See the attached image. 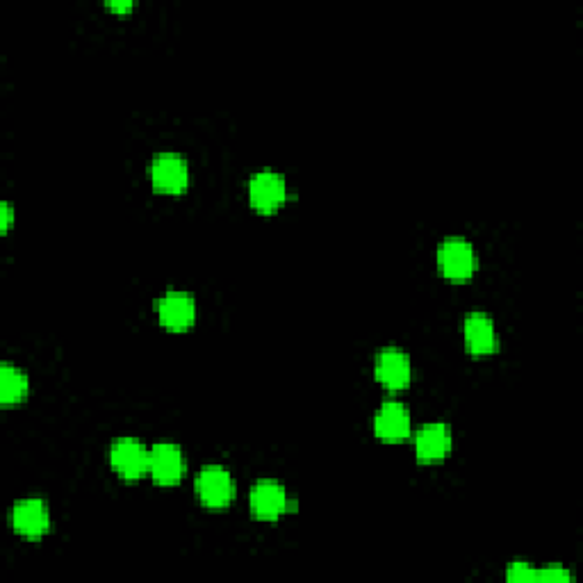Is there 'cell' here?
<instances>
[{
    "label": "cell",
    "instance_id": "cell-1",
    "mask_svg": "<svg viewBox=\"0 0 583 583\" xmlns=\"http://www.w3.org/2000/svg\"><path fill=\"white\" fill-rule=\"evenodd\" d=\"M196 497L208 508H226L235 497V483L226 467L208 465L196 476Z\"/></svg>",
    "mask_w": 583,
    "mask_h": 583
},
{
    "label": "cell",
    "instance_id": "cell-2",
    "mask_svg": "<svg viewBox=\"0 0 583 583\" xmlns=\"http://www.w3.org/2000/svg\"><path fill=\"white\" fill-rule=\"evenodd\" d=\"M438 262L451 281H467L476 269V251L463 237H449L438 249Z\"/></svg>",
    "mask_w": 583,
    "mask_h": 583
},
{
    "label": "cell",
    "instance_id": "cell-3",
    "mask_svg": "<svg viewBox=\"0 0 583 583\" xmlns=\"http://www.w3.org/2000/svg\"><path fill=\"white\" fill-rule=\"evenodd\" d=\"M110 463L123 479H139L149 472L151 449L135 438H121L110 449Z\"/></svg>",
    "mask_w": 583,
    "mask_h": 583
},
{
    "label": "cell",
    "instance_id": "cell-4",
    "mask_svg": "<svg viewBox=\"0 0 583 583\" xmlns=\"http://www.w3.org/2000/svg\"><path fill=\"white\" fill-rule=\"evenodd\" d=\"M249 199L262 215H272L287 199L285 178L276 171H258L249 183Z\"/></svg>",
    "mask_w": 583,
    "mask_h": 583
},
{
    "label": "cell",
    "instance_id": "cell-5",
    "mask_svg": "<svg viewBox=\"0 0 583 583\" xmlns=\"http://www.w3.org/2000/svg\"><path fill=\"white\" fill-rule=\"evenodd\" d=\"M151 183L162 194H180L190 183L185 158L176 153H160L151 164Z\"/></svg>",
    "mask_w": 583,
    "mask_h": 583
},
{
    "label": "cell",
    "instance_id": "cell-6",
    "mask_svg": "<svg viewBox=\"0 0 583 583\" xmlns=\"http://www.w3.org/2000/svg\"><path fill=\"white\" fill-rule=\"evenodd\" d=\"M149 474L160 486H176L185 474V456L178 445L171 442H160L151 449Z\"/></svg>",
    "mask_w": 583,
    "mask_h": 583
},
{
    "label": "cell",
    "instance_id": "cell-7",
    "mask_svg": "<svg viewBox=\"0 0 583 583\" xmlns=\"http://www.w3.org/2000/svg\"><path fill=\"white\" fill-rule=\"evenodd\" d=\"M376 381L383 383L390 390H404L408 388L410 379H413V367H410V358L399 349H385L376 356L374 365Z\"/></svg>",
    "mask_w": 583,
    "mask_h": 583
},
{
    "label": "cell",
    "instance_id": "cell-8",
    "mask_svg": "<svg viewBox=\"0 0 583 583\" xmlns=\"http://www.w3.org/2000/svg\"><path fill=\"white\" fill-rule=\"evenodd\" d=\"M158 315L169 331H187L196 322V301L187 292H169L158 301Z\"/></svg>",
    "mask_w": 583,
    "mask_h": 583
},
{
    "label": "cell",
    "instance_id": "cell-9",
    "mask_svg": "<svg viewBox=\"0 0 583 583\" xmlns=\"http://www.w3.org/2000/svg\"><path fill=\"white\" fill-rule=\"evenodd\" d=\"M251 511L258 520H278L287 511V492L278 481L262 479L251 488Z\"/></svg>",
    "mask_w": 583,
    "mask_h": 583
},
{
    "label": "cell",
    "instance_id": "cell-10",
    "mask_svg": "<svg viewBox=\"0 0 583 583\" xmlns=\"http://www.w3.org/2000/svg\"><path fill=\"white\" fill-rule=\"evenodd\" d=\"M451 445H454V435H451L449 426L442 422L424 424L415 438V451L422 463L442 461L451 451Z\"/></svg>",
    "mask_w": 583,
    "mask_h": 583
},
{
    "label": "cell",
    "instance_id": "cell-11",
    "mask_svg": "<svg viewBox=\"0 0 583 583\" xmlns=\"http://www.w3.org/2000/svg\"><path fill=\"white\" fill-rule=\"evenodd\" d=\"M14 529L30 540H37L51 529V513L41 499H23L12 511Z\"/></svg>",
    "mask_w": 583,
    "mask_h": 583
},
{
    "label": "cell",
    "instance_id": "cell-12",
    "mask_svg": "<svg viewBox=\"0 0 583 583\" xmlns=\"http://www.w3.org/2000/svg\"><path fill=\"white\" fill-rule=\"evenodd\" d=\"M374 433L383 442H401L410 433V413L401 401H385L374 417Z\"/></svg>",
    "mask_w": 583,
    "mask_h": 583
},
{
    "label": "cell",
    "instance_id": "cell-13",
    "mask_svg": "<svg viewBox=\"0 0 583 583\" xmlns=\"http://www.w3.org/2000/svg\"><path fill=\"white\" fill-rule=\"evenodd\" d=\"M463 331L467 349H470L474 356H490V353L497 351L499 340L495 322H492L488 315H483V312H470V315L465 317Z\"/></svg>",
    "mask_w": 583,
    "mask_h": 583
},
{
    "label": "cell",
    "instance_id": "cell-14",
    "mask_svg": "<svg viewBox=\"0 0 583 583\" xmlns=\"http://www.w3.org/2000/svg\"><path fill=\"white\" fill-rule=\"evenodd\" d=\"M28 394V376L19 367L5 363L0 369V401L5 406L21 404Z\"/></svg>",
    "mask_w": 583,
    "mask_h": 583
},
{
    "label": "cell",
    "instance_id": "cell-15",
    "mask_svg": "<svg viewBox=\"0 0 583 583\" xmlns=\"http://www.w3.org/2000/svg\"><path fill=\"white\" fill-rule=\"evenodd\" d=\"M506 577H508V581H517V583L538 581V570L529 563H513L511 568H508Z\"/></svg>",
    "mask_w": 583,
    "mask_h": 583
},
{
    "label": "cell",
    "instance_id": "cell-16",
    "mask_svg": "<svg viewBox=\"0 0 583 583\" xmlns=\"http://www.w3.org/2000/svg\"><path fill=\"white\" fill-rule=\"evenodd\" d=\"M572 574L561 568V565H547V568L538 570V581H547V583H561V581H570Z\"/></svg>",
    "mask_w": 583,
    "mask_h": 583
},
{
    "label": "cell",
    "instance_id": "cell-17",
    "mask_svg": "<svg viewBox=\"0 0 583 583\" xmlns=\"http://www.w3.org/2000/svg\"><path fill=\"white\" fill-rule=\"evenodd\" d=\"M0 212H3V231H7V228H10L12 221H14L12 205L10 203H3V205H0Z\"/></svg>",
    "mask_w": 583,
    "mask_h": 583
},
{
    "label": "cell",
    "instance_id": "cell-18",
    "mask_svg": "<svg viewBox=\"0 0 583 583\" xmlns=\"http://www.w3.org/2000/svg\"><path fill=\"white\" fill-rule=\"evenodd\" d=\"M108 10H112V12H121V14H126V12H130V10H133V3H130V0H123V3H108Z\"/></svg>",
    "mask_w": 583,
    "mask_h": 583
}]
</instances>
